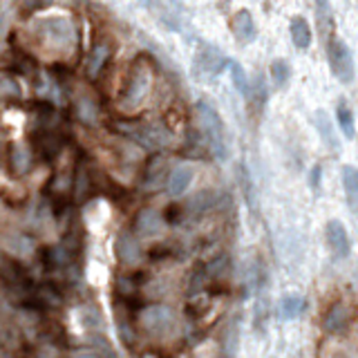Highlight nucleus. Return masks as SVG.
I'll list each match as a JSON object with an SVG mask.
<instances>
[{
  "label": "nucleus",
  "mask_w": 358,
  "mask_h": 358,
  "mask_svg": "<svg viewBox=\"0 0 358 358\" xmlns=\"http://www.w3.org/2000/svg\"><path fill=\"white\" fill-rule=\"evenodd\" d=\"M320 175H322V168H320L318 164L311 166V170H309V184H311L313 191L320 189Z\"/></svg>",
  "instance_id": "b1692460"
},
{
  "label": "nucleus",
  "mask_w": 358,
  "mask_h": 358,
  "mask_svg": "<svg viewBox=\"0 0 358 358\" xmlns=\"http://www.w3.org/2000/svg\"><path fill=\"white\" fill-rule=\"evenodd\" d=\"M349 320H352V309L345 302H336L329 307L327 316H325V331L329 334H340L349 327Z\"/></svg>",
  "instance_id": "9b49d317"
},
{
  "label": "nucleus",
  "mask_w": 358,
  "mask_h": 358,
  "mask_svg": "<svg viewBox=\"0 0 358 358\" xmlns=\"http://www.w3.org/2000/svg\"><path fill=\"white\" fill-rule=\"evenodd\" d=\"M0 358H10V349H7L3 343H0Z\"/></svg>",
  "instance_id": "a878e982"
},
{
  "label": "nucleus",
  "mask_w": 358,
  "mask_h": 358,
  "mask_svg": "<svg viewBox=\"0 0 358 358\" xmlns=\"http://www.w3.org/2000/svg\"><path fill=\"white\" fill-rule=\"evenodd\" d=\"M117 132H121L123 137H128L130 141L139 143L141 148L148 150H159L170 143L173 134L168 132L166 126L159 123H143V121H119L115 123Z\"/></svg>",
  "instance_id": "f03ea898"
},
{
  "label": "nucleus",
  "mask_w": 358,
  "mask_h": 358,
  "mask_svg": "<svg viewBox=\"0 0 358 358\" xmlns=\"http://www.w3.org/2000/svg\"><path fill=\"white\" fill-rule=\"evenodd\" d=\"M164 173H166V161L161 157H155L152 161H148V168H146V186L148 189H155V186H159Z\"/></svg>",
  "instance_id": "4be33fe9"
},
{
  "label": "nucleus",
  "mask_w": 358,
  "mask_h": 358,
  "mask_svg": "<svg viewBox=\"0 0 358 358\" xmlns=\"http://www.w3.org/2000/svg\"><path fill=\"white\" fill-rule=\"evenodd\" d=\"M90 170L85 168L83 164H79V168H76V173H74V198L83 202L85 198H88V193H90Z\"/></svg>",
  "instance_id": "a211bd4d"
},
{
  "label": "nucleus",
  "mask_w": 358,
  "mask_h": 358,
  "mask_svg": "<svg viewBox=\"0 0 358 358\" xmlns=\"http://www.w3.org/2000/svg\"><path fill=\"white\" fill-rule=\"evenodd\" d=\"M325 237H327V244L329 249L334 251L336 258H347L349 251H352V242H349V235H347V228L340 224L338 219H329L327 226H325Z\"/></svg>",
  "instance_id": "0eeeda50"
},
{
  "label": "nucleus",
  "mask_w": 358,
  "mask_h": 358,
  "mask_svg": "<svg viewBox=\"0 0 358 358\" xmlns=\"http://www.w3.org/2000/svg\"><path fill=\"white\" fill-rule=\"evenodd\" d=\"M313 126H316V130H318V134H320L322 143H325V146H329L331 152H338V150H340L338 137H336L334 128H331V123H329L327 112H322V110H318V112H313Z\"/></svg>",
  "instance_id": "4468645a"
},
{
  "label": "nucleus",
  "mask_w": 358,
  "mask_h": 358,
  "mask_svg": "<svg viewBox=\"0 0 358 358\" xmlns=\"http://www.w3.org/2000/svg\"><path fill=\"white\" fill-rule=\"evenodd\" d=\"M226 65H231V61H228L226 54L219 47L202 45L193 58V74L202 81H208L213 76H217Z\"/></svg>",
  "instance_id": "39448f33"
},
{
  "label": "nucleus",
  "mask_w": 358,
  "mask_h": 358,
  "mask_svg": "<svg viewBox=\"0 0 358 358\" xmlns=\"http://www.w3.org/2000/svg\"><path fill=\"white\" fill-rule=\"evenodd\" d=\"M271 81H274V88L278 90H283L287 81H289V76H291V67H289L287 61H283V58H276L274 63H271Z\"/></svg>",
  "instance_id": "6ab92c4d"
},
{
  "label": "nucleus",
  "mask_w": 358,
  "mask_h": 358,
  "mask_svg": "<svg viewBox=\"0 0 358 358\" xmlns=\"http://www.w3.org/2000/svg\"><path fill=\"white\" fill-rule=\"evenodd\" d=\"M198 119H200L202 134H204V139H206L211 152L217 159H226L228 157V137H226L224 121H222V117L217 115V110L211 104H206V101H200Z\"/></svg>",
  "instance_id": "f257e3e1"
},
{
  "label": "nucleus",
  "mask_w": 358,
  "mask_h": 358,
  "mask_svg": "<svg viewBox=\"0 0 358 358\" xmlns=\"http://www.w3.org/2000/svg\"><path fill=\"white\" fill-rule=\"evenodd\" d=\"M340 177H343L345 191L352 195V198H358V168L343 166V170H340Z\"/></svg>",
  "instance_id": "5701e85b"
},
{
  "label": "nucleus",
  "mask_w": 358,
  "mask_h": 358,
  "mask_svg": "<svg viewBox=\"0 0 358 358\" xmlns=\"http://www.w3.org/2000/svg\"><path fill=\"white\" fill-rule=\"evenodd\" d=\"M231 27L235 38L240 43H251L255 40V23H253V16L249 10H240L231 21Z\"/></svg>",
  "instance_id": "ddd939ff"
},
{
  "label": "nucleus",
  "mask_w": 358,
  "mask_h": 358,
  "mask_svg": "<svg viewBox=\"0 0 358 358\" xmlns=\"http://www.w3.org/2000/svg\"><path fill=\"white\" fill-rule=\"evenodd\" d=\"M228 67H231V81L235 85V90L240 92L244 99H249L251 97V88H249V79H246L244 67L240 63H235V61H231V65H228Z\"/></svg>",
  "instance_id": "412c9836"
},
{
  "label": "nucleus",
  "mask_w": 358,
  "mask_h": 358,
  "mask_svg": "<svg viewBox=\"0 0 358 358\" xmlns=\"http://www.w3.org/2000/svg\"><path fill=\"white\" fill-rule=\"evenodd\" d=\"M289 34H291V40L298 49H307L311 45V29L309 23H307L302 16H294L291 23H289Z\"/></svg>",
  "instance_id": "2eb2a0df"
},
{
  "label": "nucleus",
  "mask_w": 358,
  "mask_h": 358,
  "mask_svg": "<svg viewBox=\"0 0 358 358\" xmlns=\"http://www.w3.org/2000/svg\"><path fill=\"white\" fill-rule=\"evenodd\" d=\"M139 322L146 334L155 336V338H168L173 336V331L177 327V318L175 311L166 305H150L143 307L139 313Z\"/></svg>",
  "instance_id": "20e7f679"
},
{
  "label": "nucleus",
  "mask_w": 358,
  "mask_h": 358,
  "mask_svg": "<svg viewBox=\"0 0 358 358\" xmlns=\"http://www.w3.org/2000/svg\"><path fill=\"white\" fill-rule=\"evenodd\" d=\"M110 54H112V47H110L106 40L95 43V47H92L88 54V63H85V74H88L90 79H97V76L104 72L106 63L110 61Z\"/></svg>",
  "instance_id": "9d476101"
},
{
  "label": "nucleus",
  "mask_w": 358,
  "mask_h": 358,
  "mask_svg": "<svg viewBox=\"0 0 358 358\" xmlns=\"http://www.w3.org/2000/svg\"><path fill=\"white\" fill-rule=\"evenodd\" d=\"M327 56H329L331 72H334L336 79L340 83H352L356 76V67H354V56L345 43L331 38L327 47Z\"/></svg>",
  "instance_id": "423d86ee"
},
{
  "label": "nucleus",
  "mask_w": 358,
  "mask_h": 358,
  "mask_svg": "<svg viewBox=\"0 0 358 358\" xmlns=\"http://www.w3.org/2000/svg\"><path fill=\"white\" fill-rule=\"evenodd\" d=\"M152 88V70L146 58H137L130 67V74H128V83L123 88V106L126 108H137L143 104V99L148 97V92Z\"/></svg>",
  "instance_id": "7ed1b4c3"
},
{
  "label": "nucleus",
  "mask_w": 358,
  "mask_h": 358,
  "mask_svg": "<svg viewBox=\"0 0 358 358\" xmlns=\"http://www.w3.org/2000/svg\"><path fill=\"white\" fill-rule=\"evenodd\" d=\"M74 358H104V356L95 352V349H79V352L74 354Z\"/></svg>",
  "instance_id": "393cba45"
},
{
  "label": "nucleus",
  "mask_w": 358,
  "mask_h": 358,
  "mask_svg": "<svg viewBox=\"0 0 358 358\" xmlns=\"http://www.w3.org/2000/svg\"><path fill=\"white\" fill-rule=\"evenodd\" d=\"M305 307H307V302L302 296H285L278 305V313L283 320H294L305 311Z\"/></svg>",
  "instance_id": "dca6fc26"
},
{
  "label": "nucleus",
  "mask_w": 358,
  "mask_h": 358,
  "mask_svg": "<svg viewBox=\"0 0 358 358\" xmlns=\"http://www.w3.org/2000/svg\"><path fill=\"white\" fill-rule=\"evenodd\" d=\"M76 112H79L81 121L88 123V126H95L97 119H99V108H97L95 101L88 99V97L79 99V104H76Z\"/></svg>",
  "instance_id": "aec40b11"
},
{
  "label": "nucleus",
  "mask_w": 358,
  "mask_h": 358,
  "mask_svg": "<svg viewBox=\"0 0 358 358\" xmlns=\"http://www.w3.org/2000/svg\"><path fill=\"white\" fill-rule=\"evenodd\" d=\"M161 231H164V217L157 211L143 208L134 219V233H139L141 237H155Z\"/></svg>",
  "instance_id": "1a4fd4ad"
},
{
  "label": "nucleus",
  "mask_w": 358,
  "mask_h": 358,
  "mask_svg": "<svg viewBox=\"0 0 358 358\" xmlns=\"http://www.w3.org/2000/svg\"><path fill=\"white\" fill-rule=\"evenodd\" d=\"M336 119H338V128L340 132L345 134L347 139H354L356 137V126H354V112L345 101H340L338 108H336Z\"/></svg>",
  "instance_id": "f3484780"
},
{
  "label": "nucleus",
  "mask_w": 358,
  "mask_h": 358,
  "mask_svg": "<svg viewBox=\"0 0 358 358\" xmlns=\"http://www.w3.org/2000/svg\"><path fill=\"white\" fill-rule=\"evenodd\" d=\"M193 177H195L193 166H189V164L177 166L173 173H170V177H168V193L173 195V198L184 195L186 191H189V186L193 184Z\"/></svg>",
  "instance_id": "f8f14e48"
},
{
  "label": "nucleus",
  "mask_w": 358,
  "mask_h": 358,
  "mask_svg": "<svg viewBox=\"0 0 358 358\" xmlns=\"http://www.w3.org/2000/svg\"><path fill=\"white\" fill-rule=\"evenodd\" d=\"M115 251H117V258L123 267H137L139 260H141V246L139 240L134 237L132 233L123 231L121 235L117 237V244H115Z\"/></svg>",
  "instance_id": "6e6552de"
}]
</instances>
